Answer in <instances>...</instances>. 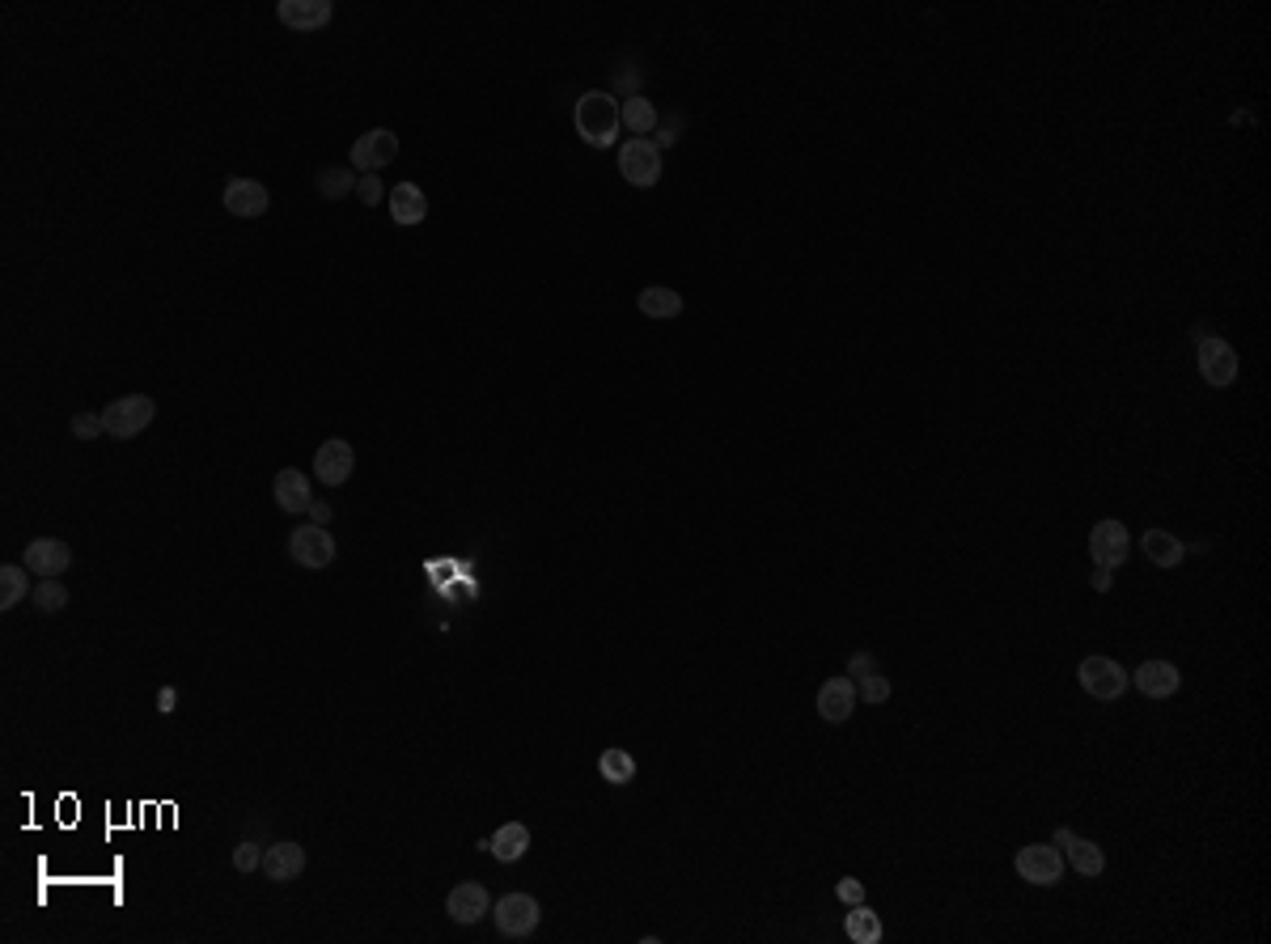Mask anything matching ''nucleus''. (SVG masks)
<instances>
[{
	"mask_svg": "<svg viewBox=\"0 0 1271 944\" xmlns=\"http://www.w3.org/2000/svg\"><path fill=\"white\" fill-rule=\"evenodd\" d=\"M572 128H577V135H581L590 149H611V144L620 140V128H623L615 94H606V89L581 94L577 107H572Z\"/></svg>",
	"mask_w": 1271,
	"mask_h": 944,
	"instance_id": "f257e3e1",
	"label": "nucleus"
},
{
	"mask_svg": "<svg viewBox=\"0 0 1271 944\" xmlns=\"http://www.w3.org/2000/svg\"><path fill=\"white\" fill-rule=\"evenodd\" d=\"M542 919V907L539 898H530V893H505L496 907H492V923H496V932L505 936V941H526L535 927H539Z\"/></svg>",
	"mask_w": 1271,
	"mask_h": 944,
	"instance_id": "f03ea898",
	"label": "nucleus"
},
{
	"mask_svg": "<svg viewBox=\"0 0 1271 944\" xmlns=\"http://www.w3.org/2000/svg\"><path fill=\"white\" fill-rule=\"evenodd\" d=\"M153 415H158V403H153L149 394H123V399L107 403V411H103V420H107V436H115V441H132V436H140V432L153 424Z\"/></svg>",
	"mask_w": 1271,
	"mask_h": 944,
	"instance_id": "7ed1b4c3",
	"label": "nucleus"
},
{
	"mask_svg": "<svg viewBox=\"0 0 1271 944\" xmlns=\"http://www.w3.org/2000/svg\"><path fill=\"white\" fill-rule=\"evenodd\" d=\"M620 174L632 187H657V183H661V149H657L653 140H645V135L623 140Z\"/></svg>",
	"mask_w": 1271,
	"mask_h": 944,
	"instance_id": "20e7f679",
	"label": "nucleus"
},
{
	"mask_svg": "<svg viewBox=\"0 0 1271 944\" xmlns=\"http://www.w3.org/2000/svg\"><path fill=\"white\" fill-rule=\"evenodd\" d=\"M284 551H289V560L298 567H310V572H319V567H331L335 564V539L326 534V525H298L293 534H289V542H284Z\"/></svg>",
	"mask_w": 1271,
	"mask_h": 944,
	"instance_id": "39448f33",
	"label": "nucleus"
},
{
	"mask_svg": "<svg viewBox=\"0 0 1271 944\" xmlns=\"http://www.w3.org/2000/svg\"><path fill=\"white\" fill-rule=\"evenodd\" d=\"M1077 677H1081L1085 695H1094V699H1119L1123 691H1128V670L1119 665V661H1110V657H1085L1081 670H1077Z\"/></svg>",
	"mask_w": 1271,
	"mask_h": 944,
	"instance_id": "423d86ee",
	"label": "nucleus"
},
{
	"mask_svg": "<svg viewBox=\"0 0 1271 944\" xmlns=\"http://www.w3.org/2000/svg\"><path fill=\"white\" fill-rule=\"evenodd\" d=\"M1013 868H1017V877L1030 881V886H1059L1064 856H1059V847H1052V843H1026V847L1017 851Z\"/></svg>",
	"mask_w": 1271,
	"mask_h": 944,
	"instance_id": "0eeeda50",
	"label": "nucleus"
},
{
	"mask_svg": "<svg viewBox=\"0 0 1271 944\" xmlns=\"http://www.w3.org/2000/svg\"><path fill=\"white\" fill-rule=\"evenodd\" d=\"M1199 373H1204V381L1208 386H1234L1238 381V351H1234V344L1229 339H1220V335H1208V339H1199Z\"/></svg>",
	"mask_w": 1271,
	"mask_h": 944,
	"instance_id": "6e6552de",
	"label": "nucleus"
},
{
	"mask_svg": "<svg viewBox=\"0 0 1271 944\" xmlns=\"http://www.w3.org/2000/svg\"><path fill=\"white\" fill-rule=\"evenodd\" d=\"M395 158H399V135L390 128H374V132H365L352 144V170H365V174H378Z\"/></svg>",
	"mask_w": 1271,
	"mask_h": 944,
	"instance_id": "1a4fd4ad",
	"label": "nucleus"
},
{
	"mask_svg": "<svg viewBox=\"0 0 1271 944\" xmlns=\"http://www.w3.org/2000/svg\"><path fill=\"white\" fill-rule=\"evenodd\" d=\"M1128 551H1132V534H1128L1123 521H1098V525H1094V534H1089V555H1094V564L1098 567L1114 572V567L1128 560Z\"/></svg>",
	"mask_w": 1271,
	"mask_h": 944,
	"instance_id": "9d476101",
	"label": "nucleus"
},
{
	"mask_svg": "<svg viewBox=\"0 0 1271 944\" xmlns=\"http://www.w3.org/2000/svg\"><path fill=\"white\" fill-rule=\"evenodd\" d=\"M220 204L229 216H243V220H255L271 208V195L259 178H229L225 191H220Z\"/></svg>",
	"mask_w": 1271,
	"mask_h": 944,
	"instance_id": "9b49d317",
	"label": "nucleus"
},
{
	"mask_svg": "<svg viewBox=\"0 0 1271 944\" xmlns=\"http://www.w3.org/2000/svg\"><path fill=\"white\" fill-rule=\"evenodd\" d=\"M352 470H356V449H352L344 436H331V441L319 445V454H314V475H319L326 487H344L352 479Z\"/></svg>",
	"mask_w": 1271,
	"mask_h": 944,
	"instance_id": "f8f14e48",
	"label": "nucleus"
},
{
	"mask_svg": "<svg viewBox=\"0 0 1271 944\" xmlns=\"http://www.w3.org/2000/svg\"><path fill=\"white\" fill-rule=\"evenodd\" d=\"M814 707H818V716L827 720V725H848L852 720V712H857V686H852V677H827L822 686H818V699H814Z\"/></svg>",
	"mask_w": 1271,
	"mask_h": 944,
	"instance_id": "ddd939ff",
	"label": "nucleus"
},
{
	"mask_svg": "<svg viewBox=\"0 0 1271 944\" xmlns=\"http://www.w3.org/2000/svg\"><path fill=\"white\" fill-rule=\"evenodd\" d=\"M22 564L34 572V576H64L68 567H73V546L68 542L52 539V534H43V539L26 542V555H22Z\"/></svg>",
	"mask_w": 1271,
	"mask_h": 944,
	"instance_id": "4468645a",
	"label": "nucleus"
},
{
	"mask_svg": "<svg viewBox=\"0 0 1271 944\" xmlns=\"http://www.w3.org/2000/svg\"><path fill=\"white\" fill-rule=\"evenodd\" d=\"M276 18L289 30H298V34H314V30H323L335 18V4L331 0H280Z\"/></svg>",
	"mask_w": 1271,
	"mask_h": 944,
	"instance_id": "2eb2a0df",
	"label": "nucleus"
},
{
	"mask_svg": "<svg viewBox=\"0 0 1271 944\" xmlns=\"http://www.w3.org/2000/svg\"><path fill=\"white\" fill-rule=\"evenodd\" d=\"M271 500H276V509L280 513H310V504H314V491H310V475H301L298 466H284L280 475H276V484H271Z\"/></svg>",
	"mask_w": 1271,
	"mask_h": 944,
	"instance_id": "dca6fc26",
	"label": "nucleus"
},
{
	"mask_svg": "<svg viewBox=\"0 0 1271 944\" xmlns=\"http://www.w3.org/2000/svg\"><path fill=\"white\" fill-rule=\"evenodd\" d=\"M848 677H852V686H857V699L865 703L891 699V677L882 674V665H877L869 652H857V657L848 661Z\"/></svg>",
	"mask_w": 1271,
	"mask_h": 944,
	"instance_id": "f3484780",
	"label": "nucleus"
},
{
	"mask_svg": "<svg viewBox=\"0 0 1271 944\" xmlns=\"http://www.w3.org/2000/svg\"><path fill=\"white\" fill-rule=\"evenodd\" d=\"M301 872H305V847L293 843V838H280V843H271L263 851V877L276 881V886L298 881Z\"/></svg>",
	"mask_w": 1271,
	"mask_h": 944,
	"instance_id": "a211bd4d",
	"label": "nucleus"
},
{
	"mask_svg": "<svg viewBox=\"0 0 1271 944\" xmlns=\"http://www.w3.org/2000/svg\"><path fill=\"white\" fill-rule=\"evenodd\" d=\"M445 911H450V919L454 923H480L484 915H492V893L480 886V881H462V886H454L450 890V898H445Z\"/></svg>",
	"mask_w": 1271,
	"mask_h": 944,
	"instance_id": "6ab92c4d",
	"label": "nucleus"
},
{
	"mask_svg": "<svg viewBox=\"0 0 1271 944\" xmlns=\"http://www.w3.org/2000/svg\"><path fill=\"white\" fill-rule=\"evenodd\" d=\"M1128 677L1137 682L1144 699H1170V695H1178V686H1183L1178 665H1170V661H1144L1137 674H1128Z\"/></svg>",
	"mask_w": 1271,
	"mask_h": 944,
	"instance_id": "aec40b11",
	"label": "nucleus"
},
{
	"mask_svg": "<svg viewBox=\"0 0 1271 944\" xmlns=\"http://www.w3.org/2000/svg\"><path fill=\"white\" fill-rule=\"evenodd\" d=\"M1055 843L1068 847V864L1081 872V877H1102L1107 872V851L1094 843V838H1077L1073 831H1055Z\"/></svg>",
	"mask_w": 1271,
	"mask_h": 944,
	"instance_id": "412c9836",
	"label": "nucleus"
},
{
	"mask_svg": "<svg viewBox=\"0 0 1271 944\" xmlns=\"http://www.w3.org/2000/svg\"><path fill=\"white\" fill-rule=\"evenodd\" d=\"M487 851L500 864H517L530 851V826H526V822H505L496 835L487 838Z\"/></svg>",
	"mask_w": 1271,
	"mask_h": 944,
	"instance_id": "4be33fe9",
	"label": "nucleus"
},
{
	"mask_svg": "<svg viewBox=\"0 0 1271 944\" xmlns=\"http://www.w3.org/2000/svg\"><path fill=\"white\" fill-rule=\"evenodd\" d=\"M390 216H395V225H420L424 216H429V195L416 187V183H399V187L390 191Z\"/></svg>",
	"mask_w": 1271,
	"mask_h": 944,
	"instance_id": "5701e85b",
	"label": "nucleus"
},
{
	"mask_svg": "<svg viewBox=\"0 0 1271 944\" xmlns=\"http://www.w3.org/2000/svg\"><path fill=\"white\" fill-rule=\"evenodd\" d=\"M620 119L632 135H649L653 128L661 123V119H657V107H653L645 94H627L620 102Z\"/></svg>",
	"mask_w": 1271,
	"mask_h": 944,
	"instance_id": "b1692460",
	"label": "nucleus"
},
{
	"mask_svg": "<svg viewBox=\"0 0 1271 944\" xmlns=\"http://www.w3.org/2000/svg\"><path fill=\"white\" fill-rule=\"evenodd\" d=\"M1144 555L1157 567H1178L1183 555H1187V546L1174 539L1170 530H1144Z\"/></svg>",
	"mask_w": 1271,
	"mask_h": 944,
	"instance_id": "393cba45",
	"label": "nucleus"
},
{
	"mask_svg": "<svg viewBox=\"0 0 1271 944\" xmlns=\"http://www.w3.org/2000/svg\"><path fill=\"white\" fill-rule=\"evenodd\" d=\"M636 305H640L645 318H678V314H682V297H678L675 289H661V284L645 289V293L636 297Z\"/></svg>",
	"mask_w": 1271,
	"mask_h": 944,
	"instance_id": "a878e982",
	"label": "nucleus"
},
{
	"mask_svg": "<svg viewBox=\"0 0 1271 944\" xmlns=\"http://www.w3.org/2000/svg\"><path fill=\"white\" fill-rule=\"evenodd\" d=\"M597 775L606 783H615V788H623V783L636 780V758L627 755V750H620V746H611V750H602V758H597Z\"/></svg>",
	"mask_w": 1271,
	"mask_h": 944,
	"instance_id": "bb28decb",
	"label": "nucleus"
},
{
	"mask_svg": "<svg viewBox=\"0 0 1271 944\" xmlns=\"http://www.w3.org/2000/svg\"><path fill=\"white\" fill-rule=\"evenodd\" d=\"M843 932H848V941H857V944H877L882 941V919L873 915L865 902H857L852 915L843 919Z\"/></svg>",
	"mask_w": 1271,
	"mask_h": 944,
	"instance_id": "cd10ccee",
	"label": "nucleus"
},
{
	"mask_svg": "<svg viewBox=\"0 0 1271 944\" xmlns=\"http://www.w3.org/2000/svg\"><path fill=\"white\" fill-rule=\"evenodd\" d=\"M26 564H4L0 567V610H13L18 601H26V594H34L26 585Z\"/></svg>",
	"mask_w": 1271,
	"mask_h": 944,
	"instance_id": "c85d7f7f",
	"label": "nucleus"
},
{
	"mask_svg": "<svg viewBox=\"0 0 1271 944\" xmlns=\"http://www.w3.org/2000/svg\"><path fill=\"white\" fill-rule=\"evenodd\" d=\"M314 191L323 195V199H344L348 191H356V174L352 170H344V165H323L319 174H314Z\"/></svg>",
	"mask_w": 1271,
	"mask_h": 944,
	"instance_id": "c756f323",
	"label": "nucleus"
},
{
	"mask_svg": "<svg viewBox=\"0 0 1271 944\" xmlns=\"http://www.w3.org/2000/svg\"><path fill=\"white\" fill-rule=\"evenodd\" d=\"M30 601H34V610H39V615H60V610L68 606V589H64V580H60V576H43V580L34 585Z\"/></svg>",
	"mask_w": 1271,
	"mask_h": 944,
	"instance_id": "7c9ffc66",
	"label": "nucleus"
},
{
	"mask_svg": "<svg viewBox=\"0 0 1271 944\" xmlns=\"http://www.w3.org/2000/svg\"><path fill=\"white\" fill-rule=\"evenodd\" d=\"M234 868H238V872H255V868H263V847L250 843V838L238 843V847H234Z\"/></svg>",
	"mask_w": 1271,
	"mask_h": 944,
	"instance_id": "2f4dec72",
	"label": "nucleus"
},
{
	"mask_svg": "<svg viewBox=\"0 0 1271 944\" xmlns=\"http://www.w3.org/2000/svg\"><path fill=\"white\" fill-rule=\"evenodd\" d=\"M103 432H107V420H103V415H89V411L73 415V436H77V441H94V436H103Z\"/></svg>",
	"mask_w": 1271,
	"mask_h": 944,
	"instance_id": "473e14b6",
	"label": "nucleus"
},
{
	"mask_svg": "<svg viewBox=\"0 0 1271 944\" xmlns=\"http://www.w3.org/2000/svg\"><path fill=\"white\" fill-rule=\"evenodd\" d=\"M356 195H360V204H365V208H374V204H381V195H386V191H381V178H378V174H365V178L356 183Z\"/></svg>",
	"mask_w": 1271,
	"mask_h": 944,
	"instance_id": "72a5a7b5",
	"label": "nucleus"
},
{
	"mask_svg": "<svg viewBox=\"0 0 1271 944\" xmlns=\"http://www.w3.org/2000/svg\"><path fill=\"white\" fill-rule=\"evenodd\" d=\"M836 898L843 902V907H857V902H865V886L857 881V877H843L836 886Z\"/></svg>",
	"mask_w": 1271,
	"mask_h": 944,
	"instance_id": "f704fd0d",
	"label": "nucleus"
},
{
	"mask_svg": "<svg viewBox=\"0 0 1271 944\" xmlns=\"http://www.w3.org/2000/svg\"><path fill=\"white\" fill-rule=\"evenodd\" d=\"M174 707H179V691H174V686H162V691H158V712H162V716H174Z\"/></svg>",
	"mask_w": 1271,
	"mask_h": 944,
	"instance_id": "c9c22d12",
	"label": "nucleus"
},
{
	"mask_svg": "<svg viewBox=\"0 0 1271 944\" xmlns=\"http://www.w3.org/2000/svg\"><path fill=\"white\" fill-rule=\"evenodd\" d=\"M678 128H682V119H675V123H661V132H657V140H653V144H657V149H670V144H675L678 140Z\"/></svg>",
	"mask_w": 1271,
	"mask_h": 944,
	"instance_id": "e433bc0d",
	"label": "nucleus"
},
{
	"mask_svg": "<svg viewBox=\"0 0 1271 944\" xmlns=\"http://www.w3.org/2000/svg\"><path fill=\"white\" fill-rule=\"evenodd\" d=\"M310 521H314V525H326V521H331V504H310Z\"/></svg>",
	"mask_w": 1271,
	"mask_h": 944,
	"instance_id": "4c0bfd02",
	"label": "nucleus"
},
{
	"mask_svg": "<svg viewBox=\"0 0 1271 944\" xmlns=\"http://www.w3.org/2000/svg\"><path fill=\"white\" fill-rule=\"evenodd\" d=\"M1094 589H1098V594H1107V589H1110V572H1107V567H1098V572H1094Z\"/></svg>",
	"mask_w": 1271,
	"mask_h": 944,
	"instance_id": "58836bf2",
	"label": "nucleus"
}]
</instances>
